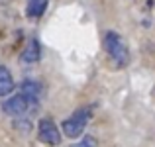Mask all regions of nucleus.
Instances as JSON below:
<instances>
[{"mask_svg":"<svg viewBox=\"0 0 155 147\" xmlns=\"http://www.w3.org/2000/svg\"><path fill=\"white\" fill-rule=\"evenodd\" d=\"M20 92L26 94L28 98H31L34 102H39V96H41V88H39V84L34 83V80H24L22 87H20Z\"/></svg>","mask_w":155,"mask_h":147,"instance_id":"7","label":"nucleus"},{"mask_svg":"<svg viewBox=\"0 0 155 147\" xmlns=\"http://www.w3.org/2000/svg\"><path fill=\"white\" fill-rule=\"evenodd\" d=\"M73 147H96V139L91 137V136H87V137H83L79 143H75Z\"/></svg>","mask_w":155,"mask_h":147,"instance_id":"9","label":"nucleus"},{"mask_svg":"<svg viewBox=\"0 0 155 147\" xmlns=\"http://www.w3.org/2000/svg\"><path fill=\"white\" fill-rule=\"evenodd\" d=\"M14 87H16V84H14V79H12L10 71L0 65V98L8 96L12 90H14Z\"/></svg>","mask_w":155,"mask_h":147,"instance_id":"6","label":"nucleus"},{"mask_svg":"<svg viewBox=\"0 0 155 147\" xmlns=\"http://www.w3.org/2000/svg\"><path fill=\"white\" fill-rule=\"evenodd\" d=\"M39 55H41V49H39L38 39H30L22 51V61L24 63H35L39 59Z\"/></svg>","mask_w":155,"mask_h":147,"instance_id":"5","label":"nucleus"},{"mask_svg":"<svg viewBox=\"0 0 155 147\" xmlns=\"http://www.w3.org/2000/svg\"><path fill=\"white\" fill-rule=\"evenodd\" d=\"M49 0H28V16L30 18H39L45 12Z\"/></svg>","mask_w":155,"mask_h":147,"instance_id":"8","label":"nucleus"},{"mask_svg":"<svg viewBox=\"0 0 155 147\" xmlns=\"http://www.w3.org/2000/svg\"><path fill=\"white\" fill-rule=\"evenodd\" d=\"M104 49L110 55V59L116 63V67H126L130 63V51L126 41L122 39V35H118L116 31H108L104 35Z\"/></svg>","mask_w":155,"mask_h":147,"instance_id":"1","label":"nucleus"},{"mask_svg":"<svg viewBox=\"0 0 155 147\" xmlns=\"http://www.w3.org/2000/svg\"><path fill=\"white\" fill-rule=\"evenodd\" d=\"M38 106V102H34L31 98H28L26 94H14L12 98H8V100L2 102V110L4 114H8V116L12 118H24L26 114H30L31 110Z\"/></svg>","mask_w":155,"mask_h":147,"instance_id":"2","label":"nucleus"},{"mask_svg":"<svg viewBox=\"0 0 155 147\" xmlns=\"http://www.w3.org/2000/svg\"><path fill=\"white\" fill-rule=\"evenodd\" d=\"M38 137L41 143H47V145H59L61 143V133L57 129V126L53 124L51 118H43L39 122V132H38Z\"/></svg>","mask_w":155,"mask_h":147,"instance_id":"4","label":"nucleus"},{"mask_svg":"<svg viewBox=\"0 0 155 147\" xmlns=\"http://www.w3.org/2000/svg\"><path fill=\"white\" fill-rule=\"evenodd\" d=\"M88 118H91V110L88 108H79L73 116H69L63 122V132L67 137H79L84 132L88 124Z\"/></svg>","mask_w":155,"mask_h":147,"instance_id":"3","label":"nucleus"}]
</instances>
